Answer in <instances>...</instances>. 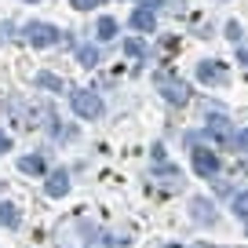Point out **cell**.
Listing matches in <instances>:
<instances>
[{
    "mask_svg": "<svg viewBox=\"0 0 248 248\" xmlns=\"http://www.w3.org/2000/svg\"><path fill=\"white\" fill-rule=\"evenodd\" d=\"M212 135H219L223 139V146H230V124H226V117H212Z\"/></svg>",
    "mask_w": 248,
    "mask_h": 248,
    "instance_id": "11",
    "label": "cell"
},
{
    "mask_svg": "<svg viewBox=\"0 0 248 248\" xmlns=\"http://www.w3.org/2000/svg\"><path fill=\"white\" fill-rule=\"evenodd\" d=\"M233 212H237L241 219H248V194H237V197H233Z\"/></svg>",
    "mask_w": 248,
    "mask_h": 248,
    "instance_id": "15",
    "label": "cell"
},
{
    "mask_svg": "<svg viewBox=\"0 0 248 248\" xmlns=\"http://www.w3.org/2000/svg\"><path fill=\"white\" fill-rule=\"evenodd\" d=\"M226 77H230V70L216 59H204L201 66H197V80H201V84H219V80H226Z\"/></svg>",
    "mask_w": 248,
    "mask_h": 248,
    "instance_id": "5",
    "label": "cell"
},
{
    "mask_svg": "<svg viewBox=\"0 0 248 248\" xmlns=\"http://www.w3.org/2000/svg\"><path fill=\"white\" fill-rule=\"evenodd\" d=\"M44 190H47V197H66L70 194V175H66V171H51Z\"/></svg>",
    "mask_w": 248,
    "mask_h": 248,
    "instance_id": "6",
    "label": "cell"
},
{
    "mask_svg": "<svg viewBox=\"0 0 248 248\" xmlns=\"http://www.w3.org/2000/svg\"><path fill=\"white\" fill-rule=\"evenodd\" d=\"M70 4H73L77 11H92V8H99L102 0H70Z\"/></svg>",
    "mask_w": 248,
    "mask_h": 248,
    "instance_id": "17",
    "label": "cell"
},
{
    "mask_svg": "<svg viewBox=\"0 0 248 248\" xmlns=\"http://www.w3.org/2000/svg\"><path fill=\"white\" fill-rule=\"evenodd\" d=\"M18 219H22V216H18V208H15V204H11V201H0V226L15 230V226H18Z\"/></svg>",
    "mask_w": 248,
    "mask_h": 248,
    "instance_id": "10",
    "label": "cell"
},
{
    "mask_svg": "<svg viewBox=\"0 0 248 248\" xmlns=\"http://www.w3.org/2000/svg\"><path fill=\"white\" fill-rule=\"evenodd\" d=\"M245 226H248V219H245Z\"/></svg>",
    "mask_w": 248,
    "mask_h": 248,
    "instance_id": "23",
    "label": "cell"
},
{
    "mask_svg": "<svg viewBox=\"0 0 248 248\" xmlns=\"http://www.w3.org/2000/svg\"><path fill=\"white\" fill-rule=\"evenodd\" d=\"M124 55H132V59H142V55H146V44H142V40H128V44H124Z\"/></svg>",
    "mask_w": 248,
    "mask_h": 248,
    "instance_id": "13",
    "label": "cell"
},
{
    "mask_svg": "<svg viewBox=\"0 0 248 248\" xmlns=\"http://www.w3.org/2000/svg\"><path fill=\"white\" fill-rule=\"evenodd\" d=\"M190 212H194V219H197L201 226L216 223V208H212V204L204 201V197H194V201H190Z\"/></svg>",
    "mask_w": 248,
    "mask_h": 248,
    "instance_id": "7",
    "label": "cell"
},
{
    "mask_svg": "<svg viewBox=\"0 0 248 248\" xmlns=\"http://www.w3.org/2000/svg\"><path fill=\"white\" fill-rule=\"evenodd\" d=\"M70 106H73V113L84 117V121L102 117V99L92 92V88H77V92H70Z\"/></svg>",
    "mask_w": 248,
    "mask_h": 248,
    "instance_id": "1",
    "label": "cell"
},
{
    "mask_svg": "<svg viewBox=\"0 0 248 248\" xmlns=\"http://www.w3.org/2000/svg\"><path fill=\"white\" fill-rule=\"evenodd\" d=\"M37 80H40V84H44V88H47V92H62V80H59V77H55V73H40V77H37Z\"/></svg>",
    "mask_w": 248,
    "mask_h": 248,
    "instance_id": "14",
    "label": "cell"
},
{
    "mask_svg": "<svg viewBox=\"0 0 248 248\" xmlns=\"http://www.w3.org/2000/svg\"><path fill=\"white\" fill-rule=\"evenodd\" d=\"M26 37H30L33 47H51V44H59V30H55V26H47V22H33Z\"/></svg>",
    "mask_w": 248,
    "mask_h": 248,
    "instance_id": "4",
    "label": "cell"
},
{
    "mask_svg": "<svg viewBox=\"0 0 248 248\" xmlns=\"http://www.w3.org/2000/svg\"><path fill=\"white\" fill-rule=\"evenodd\" d=\"M44 157H37V154H30V157H22L18 161V171H26V175H44Z\"/></svg>",
    "mask_w": 248,
    "mask_h": 248,
    "instance_id": "9",
    "label": "cell"
},
{
    "mask_svg": "<svg viewBox=\"0 0 248 248\" xmlns=\"http://www.w3.org/2000/svg\"><path fill=\"white\" fill-rule=\"evenodd\" d=\"M8 150H11V139H8L4 132H0V154H8Z\"/></svg>",
    "mask_w": 248,
    "mask_h": 248,
    "instance_id": "19",
    "label": "cell"
},
{
    "mask_svg": "<svg viewBox=\"0 0 248 248\" xmlns=\"http://www.w3.org/2000/svg\"><path fill=\"white\" fill-rule=\"evenodd\" d=\"M157 84H161V95H164L168 102H175V106H183V102L190 99V84H186V80H179V77H161Z\"/></svg>",
    "mask_w": 248,
    "mask_h": 248,
    "instance_id": "3",
    "label": "cell"
},
{
    "mask_svg": "<svg viewBox=\"0 0 248 248\" xmlns=\"http://www.w3.org/2000/svg\"><path fill=\"white\" fill-rule=\"evenodd\" d=\"M80 62H84V66H95V62H99V51H95V47H80Z\"/></svg>",
    "mask_w": 248,
    "mask_h": 248,
    "instance_id": "16",
    "label": "cell"
},
{
    "mask_svg": "<svg viewBox=\"0 0 248 248\" xmlns=\"http://www.w3.org/2000/svg\"><path fill=\"white\" fill-rule=\"evenodd\" d=\"M190 161H194V171H197V175H204V179H212L219 171V154H212V150H204V146H194Z\"/></svg>",
    "mask_w": 248,
    "mask_h": 248,
    "instance_id": "2",
    "label": "cell"
},
{
    "mask_svg": "<svg viewBox=\"0 0 248 248\" xmlns=\"http://www.w3.org/2000/svg\"><path fill=\"white\" fill-rule=\"evenodd\" d=\"M237 59H241V62H245V66H248V51H237Z\"/></svg>",
    "mask_w": 248,
    "mask_h": 248,
    "instance_id": "21",
    "label": "cell"
},
{
    "mask_svg": "<svg viewBox=\"0 0 248 248\" xmlns=\"http://www.w3.org/2000/svg\"><path fill=\"white\" fill-rule=\"evenodd\" d=\"M157 26V18H154V8H135L132 11V30H139V33H150Z\"/></svg>",
    "mask_w": 248,
    "mask_h": 248,
    "instance_id": "8",
    "label": "cell"
},
{
    "mask_svg": "<svg viewBox=\"0 0 248 248\" xmlns=\"http://www.w3.org/2000/svg\"><path fill=\"white\" fill-rule=\"evenodd\" d=\"M95 37H99V40H113V37H117V22H113V18H99Z\"/></svg>",
    "mask_w": 248,
    "mask_h": 248,
    "instance_id": "12",
    "label": "cell"
},
{
    "mask_svg": "<svg viewBox=\"0 0 248 248\" xmlns=\"http://www.w3.org/2000/svg\"><path fill=\"white\" fill-rule=\"evenodd\" d=\"M226 37L237 40V37H241V26H237V22H230V26H226Z\"/></svg>",
    "mask_w": 248,
    "mask_h": 248,
    "instance_id": "18",
    "label": "cell"
},
{
    "mask_svg": "<svg viewBox=\"0 0 248 248\" xmlns=\"http://www.w3.org/2000/svg\"><path fill=\"white\" fill-rule=\"evenodd\" d=\"M164 248H179V245H164Z\"/></svg>",
    "mask_w": 248,
    "mask_h": 248,
    "instance_id": "22",
    "label": "cell"
},
{
    "mask_svg": "<svg viewBox=\"0 0 248 248\" xmlns=\"http://www.w3.org/2000/svg\"><path fill=\"white\" fill-rule=\"evenodd\" d=\"M237 146H241V150H248V128H245V132L237 135Z\"/></svg>",
    "mask_w": 248,
    "mask_h": 248,
    "instance_id": "20",
    "label": "cell"
}]
</instances>
